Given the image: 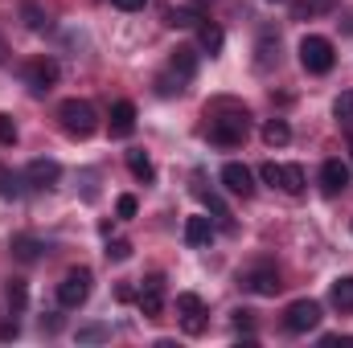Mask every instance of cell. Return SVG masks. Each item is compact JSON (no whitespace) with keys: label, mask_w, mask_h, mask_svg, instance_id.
I'll list each match as a JSON object with an SVG mask.
<instances>
[{"label":"cell","mask_w":353,"mask_h":348,"mask_svg":"<svg viewBox=\"0 0 353 348\" xmlns=\"http://www.w3.org/2000/svg\"><path fill=\"white\" fill-rule=\"evenodd\" d=\"M58 119H62V131L74 135V140H90L99 131V111L90 107L87 98H66L58 107Z\"/></svg>","instance_id":"obj_1"},{"label":"cell","mask_w":353,"mask_h":348,"mask_svg":"<svg viewBox=\"0 0 353 348\" xmlns=\"http://www.w3.org/2000/svg\"><path fill=\"white\" fill-rule=\"evenodd\" d=\"M333 62H337V54H333V41H329V37L308 33V37L300 41V66H304L308 74H329Z\"/></svg>","instance_id":"obj_2"},{"label":"cell","mask_w":353,"mask_h":348,"mask_svg":"<svg viewBox=\"0 0 353 348\" xmlns=\"http://www.w3.org/2000/svg\"><path fill=\"white\" fill-rule=\"evenodd\" d=\"M247 119H251L247 107H243V111L234 107L230 115L214 119V123H210V144H218V148H239V144L247 140Z\"/></svg>","instance_id":"obj_3"},{"label":"cell","mask_w":353,"mask_h":348,"mask_svg":"<svg viewBox=\"0 0 353 348\" xmlns=\"http://www.w3.org/2000/svg\"><path fill=\"white\" fill-rule=\"evenodd\" d=\"M90 287H94V274H90L87 266H74V270H66V279L58 283V303H62L66 312L83 307V303L90 299Z\"/></svg>","instance_id":"obj_4"},{"label":"cell","mask_w":353,"mask_h":348,"mask_svg":"<svg viewBox=\"0 0 353 348\" xmlns=\"http://www.w3.org/2000/svg\"><path fill=\"white\" fill-rule=\"evenodd\" d=\"M321 324V303L316 299H296L288 312H283V328L292 332V336H304V332H312Z\"/></svg>","instance_id":"obj_5"},{"label":"cell","mask_w":353,"mask_h":348,"mask_svg":"<svg viewBox=\"0 0 353 348\" xmlns=\"http://www.w3.org/2000/svg\"><path fill=\"white\" fill-rule=\"evenodd\" d=\"M176 316H181V328H185L189 336H201V332H205V303H201V295L181 291V295H176Z\"/></svg>","instance_id":"obj_6"},{"label":"cell","mask_w":353,"mask_h":348,"mask_svg":"<svg viewBox=\"0 0 353 348\" xmlns=\"http://www.w3.org/2000/svg\"><path fill=\"white\" fill-rule=\"evenodd\" d=\"M136 303H140V312H144L148 320H157V316L165 312V274H148V279L140 283Z\"/></svg>","instance_id":"obj_7"},{"label":"cell","mask_w":353,"mask_h":348,"mask_svg":"<svg viewBox=\"0 0 353 348\" xmlns=\"http://www.w3.org/2000/svg\"><path fill=\"white\" fill-rule=\"evenodd\" d=\"M54 83H58V62H54V58H33V62L25 66V87L33 90V94L54 90Z\"/></svg>","instance_id":"obj_8"},{"label":"cell","mask_w":353,"mask_h":348,"mask_svg":"<svg viewBox=\"0 0 353 348\" xmlns=\"http://www.w3.org/2000/svg\"><path fill=\"white\" fill-rule=\"evenodd\" d=\"M222 184H226L234 197H243V201L255 197V173H251L247 164H239V160H230V164L222 168Z\"/></svg>","instance_id":"obj_9"},{"label":"cell","mask_w":353,"mask_h":348,"mask_svg":"<svg viewBox=\"0 0 353 348\" xmlns=\"http://www.w3.org/2000/svg\"><path fill=\"white\" fill-rule=\"evenodd\" d=\"M107 127H111V135H115V140H128V135L136 131V102L119 98V102L111 107V119H107Z\"/></svg>","instance_id":"obj_10"},{"label":"cell","mask_w":353,"mask_h":348,"mask_svg":"<svg viewBox=\"0 0 353 348\" xmlns=\"http://www.w3.org/2000/svg\"><path fill=\"white\" fill-rule=\"evenodd\" d=\"M321 188H325V197L345 193V188H350V164H345V160H325V168H321Z\"/></svg>","instance_id":"obj_11"},{"label":"cell","mask_w":353,"mask_h":348,"mask_svg":"<svg viewBox=\"0 0 353 348\" xmlns=\"http://www.w3.org/2000/svg\"><path fill=\"white\" fill-rule=\"evenodd\" d=\"M25 180H29L33 188H54V184L62 180V164H58V160H46V156H41V160H33V164L25 168Z\"/></svg>","instance_id":"obj_12"},{"label":"cell","mask_w":353,"mask_h":348,"mask_svg":"<svg viewBox=\"0 0 353 348\" xmlns=\"http://www.w3.org/2000/svg\"><path fill=\"white\" fill-rule=\"evenodd\" d=\"M239 283H243L247 291H255V295H275V291L283 287V283H279V274H275L271 266H259V270H247V274H243Z\"/></svg>","instance_id":"obj_13"},{"label":"cell","mask_w":353,"mask_h":348,"mask_svg":"<svg viewBox=\"0 0 353 348\" xmlns=\"http://www.w3.org/2000/svg\"><path fill=\"white\" fill-rule=\"evenodd\" d=\"M197 45H201L210 58H214V54H222V45H226V33H222V25L201 17V21H197Z\"/></svg>","instance_id":"obj_14"},{"label":"cell","mask_w":353,"mask_h":348,"mask_svg":"<svg viewBox=\"0 0 353 348\" xmlns=\"http://www.w3.org/2000/svg\"><path fill=\"white\" fill-rule=\"evenodd\" d=\"M210 238H214V221H210L205 213L185 217V242H189V246H210Z\"/></svg>","instance_id":"obj_15"},{"label":"cell","mask_w":353,"mask_h":348,"mask_svg":"<svg viewBox=\"0 0 353 348\" xmlns=\"http://www.w3.org/2000/svg\"><path fill=\"white\" fill-rule=\"evenodd\" d=\"M193 193L205 201V209L218 217V226H222V230H234V217H230V209L222 205V197H218V193H210V188H193Z\"/></svg>","instance_id":"obj_16"},{"label":"cell","mask_w":353,"mask_h":348,"mask_svg":"<svg viewBox=\"0 0 353 348\" xmlns=\"http://www.w3.org/2000/svg\"><path fill=\"white\" fill-rule=\"evenodd\" d=\"M169 70H173V74H181V78H193V70H197V50L176 45L173 58H169Z\"/></svg>","instance_id":"obj_17"},{"label":"cell","mask_w":353,"mask_h":348,"mask_svg":"<svg viewBox=\"0 0 353 348\" xmlns=\"http://www.w3.org/2000/svg\"><path fill=\"white\" fill-rule=\"evenodd\" d=\"M128 168H132V176H136L140 184H152V180H157V168H152L148 152H140V148H132V152H128Z\"/></svg>","instance_id":"obj_18"},{"label":"cell","mask_w":353,"mask_h":348,"mask_svg":"<svg viewBox=\"0 0 353 348\" xmlns=\"http://www.w3.org/2000/svg\"><path fill=\"white\" fill-rule=\"evenodd\" d=\"M275 188H283L288 197H300L304 193V168L300 164H279V184Z\"/></svg>","instance_id":"obj_19"},{"label":"cell","mask_w":353,"mask_h":348,"mask_svg":"<svg viewBox=\"0 0 353 348\" xmlns=\"http://www.w3.org/2000/svg\"><path fill=\"white\" fill-rule=\"evenodd\" d=\"M41 250H46V242H37V238H29V234H17V238H12V259L37 262L41 259Z\"/></svg>","instance_id":"obj_20"},{"label":"cell","mask_w":353,"mask_h":348,"mask_svg":"<svg viewBox=\"0 0 353 348\" xmlns=\"http://www.w3.org/2000/svg\"><path fill=\"white\" fill-rule=\"evenodd\" d=\"M329 299H333V307H337V312H353V274H345V279H337V283H333Z\"/></svg>","instance_id":"obj_21"},{"label":"cell","mask_w":353,"mask_h":348,"mask_svg":"<svg viewBox=\"0 0 353 348\" xmlns=\"http://www.w3.org/2000/svg\"><path fill=\"white\" fill-rule=\"evenodd\" d=\"M288 140H292V127H288L283 119H267L263 123V144L267 148H283Z\"/></svg>","instance_id":"obj_22"},{"label":"cell","mask_w":353,"mask_h":348,"mask_svg":"<svg viewBox=\"0 0 353 348\" xmlns=\"http://www.w3.org/2000/svg\"><path fill=\"white\" fill-rule=\"evenodd\" d=\"M4 303L12 307V316H17V312H25V303H29L25 279H8V287H4Z\"/></svg>","instance_id":"obj_23"},{"label":"cell","mask_w":353,"mask_h":348,"mask_svg":"<svg viewBox=\"0 0 353 348\" xmlns=\"http://www.w3.org/2000/svg\"><path fill=\"white\" fill-rule=\"evenodd\" d=\"M21 193H25V180H21L17 173H8V168L0 164V197H8V201H17Z\"/></svg>","instance_id":"obj_24"},{"label":"cell","mask_w":353,"mask_h":348,"mask_svg":"<svg viewBox=\"0 0 353 348\" xmlns=\"http://www.w3.org/2000/svg\"><path fill=\"white\" fill-rule=\"evenodd\" d=\"M103 254H107L111 262H128V259H132V242H123V238H111Z\"/></svg>","instance_id":"obj_25"},{"label":"cell","mask_w":353,"mask_h":348,"mask_svg":"<svg viewBox=\"0 0 353 348\" xmlns=\"http://www.w3.org/2000/svg\"><path fill=\"white\" fill-rule=\"evenodd\" d=\"M21 12H25V25H29V29H46V25H50V21H46V12H41L33 0H25V4H21Z\"/></svg>","instance_id":"obj_26"},{"label":"cell","mask_w":353,"mask_h":348,"mask_svg":"<svg viewBox=\"0 0 353 348\" xmlns=\"http://www.w3.org/2000/svg\"><path fill=\"white\" fill-rule=\"evenodd\" d=\"M333 115H337L341 123H350V119H353V90H345V94L333 102Z\"/></svg>","instance_id":"obj_27"},{"label":"cell","mask_w":353,"mask_h":348,"mask_svg":"<svg viewBox=\"0 0 353 348\" xmlns=\"http://www.w3.org/2000/svg\"><path fill=\"white\" fill-rule=\"evenodd\" d=\"M197 21H201L197 8H173L169 12V25H197Z\"/></svg>","instance_id":"obj_28"},{"label":"cell","mask_w":353,"mask_h":348,"mask_svg":"<svg viewBox=\"0 0 353 348\" xmlns=\"http://www.w3.org/2000/svg\"><path fill=\"white\" fill-rule=\"evenodd\" d=\"M0 144H4V148L17 144V123H12V115H0Z\"/></svg>","instance_id":"obj_29"},{"label":"cell","mask_w":353,"mask_h":348,"mask_svg":"<svg viewBox=\"0 0 353 348\" xmlns=\"http://www.w3.org/2000/svg\"><path fill=\"white\" fill-rule=\"evenodd\" d=\"M181 83H185V78H181V74H165V78H157V90H161V94H181Z\"/></svg>","instance_id":"obj_30"},{"label":"cell","mask_w":353,"mask_h":348,"mask_svg":"<svg viewBox=\"0 0 353 348\" xmlns=\"http://www.w3.org/2000/svg\"><path fill=\"white\" fill-rule=\"evenodd\" d=\"M325 4H329V0H304V4H296L292 12H296V21H304V17H316Z\"/></svg>","instance_id":"obj_31"},{"label":"cell","mask_w":353,"mask_h":348,"mask_svg":"<svg viewBox=\"0 0 353 348\" xmlns=\"http://www.w3.org/2000/svg\"><path fill=\"white\" fill-rule=\"evenodd\" d=\"M115 213H119L123 221H128V217H136V197H128V193H123V197L115 201Z\"/></svg>","instance_id":"obj_32"},{"label":"cell","mask_w":353,"mask_h":348,"mask_svg":"<svg viewBox=\"0 0 353 348\" xmlns=\"http://www.w3.org/2000/svg\"><path fill=\"white\" fill-rule=\"evenodd\" d=\"M234 328L251 336V328H255V312H234Z\"/></svg>","instance_id":"obj_33"},{"label":"cell","mask_w":353,"mask_h":348,"mask_svg":"<svg viewBox=\"0 0 353 348\" xmlns=\"http://www.w3.org/2000/svg\"><path fill=\"white\" fill-rule=\"evenodd\" d=\"M259 176H263V184H271V188H275V184H279V164H263V168H259Z\"/></svg>","instance_id":"obj_34"},{"label":"cell","mask_w":353,"mask_h":348,"mask_svg":"<svg viewBox=\"0 0 353 348\" xmlns=\"http://www.w3.org/2000/svg\"><path fill=\"white\" fill-rule=\"evenodd\" d=\"M325 348H353V336H321Z\"/></svg>","instance_id":"obj_35"},{"label":"cell","mask_w":353,"mask_h":348,"mask_svg":"<svg viewBox=\"0 0 353 348\" xmlns=\"http://www.w3.org/2000/svg\"><path fill=\"white\" fill-rule=\"evenodd\" d=\"M17 320H0V340H17Z\"/></svg>","instance_id":"obj_36"},{"label":"cell","mask_w":353,"mask_h":348,"mask_svg":"<svg viewBox=\"0 0 353 348\" xmlns=\"http://www.w3.org/2000/svg\"><path fill=\"white\" fill-rule=\"evenodd\" d=\"M79 340H107V328H83Z\"/></svg>","instance_id":"obj_37"},{"label":"cell","mask_w":353,"mask_h":348,"mask_svg":"<svg viewBox=\"0 0 353 348\" xmlns=\"http://www.w3.org/2000/svg\"><path fill=\"white\" fill-rule=\"evenodd\" d=\"M115 299H119V303H132V299H136V291H132L128 283H119V287H115Z\"/></svg>","instance_id":"obj_38"},{"label":"cell","mask_w":353,"mask_h":348,"mask_svg":"<svg viewBox=\"0 0 353 348\" xmlns=\"http://www.w3.org/2000/svg\"><path fill=\"white\" fill-rule=\"evenodd\" d=\"M111 4H115V8H123V12H136V8H144L148 0H111Z\"/></svg>","instance_id":"obj_39"},{"label":"cell","mask_w":353,"mask_h":348,"mask_svg":"<svg viewBox=\"0 0 353 348\" xmlns=\"http://www.w3.org/2000/svg\"><path fill=\"white\" fill-rule=\"evenodd\" d=\"M4 58H8V45H4V37H0V62H4Z\"/></svg>","instance_id":"obj_40"},{"label":"cell","mask_w":353,"mask_h":348,"mask_svg":"<svg viewBox=\"0 0 353 348\" xmlns=\"http://www.w3.org/2000/svg\"><path fill=\"white\" fill-rule=\"evenodd\" d=\"M267 4H283V0H267Z\"/></svg>","instance_id":"obj_41"}]
</instances>
